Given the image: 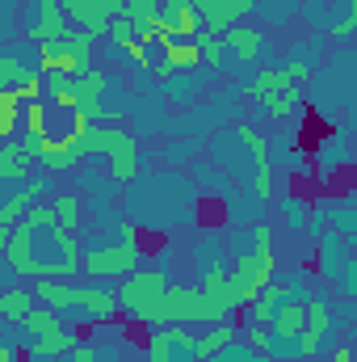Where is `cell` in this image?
<instances>
[{
	"instance_id": "37",
	"label": "cell",
	"mask_w": 357,
	"mask_h": 362,
	"mask_svg": "<svg viewBox=\"0 0 357 362\" xmlns=\"http://www.w3.org/2000/svg\"><path fill=\"white\" fill-rule=\"evenodd\" d=\"M244 337H248V341H244L248 350H257V354H265L269 350V325H253V329H244Z\"/></svg>"
},
{
	"instance_id": "40",
	"label": "cell",
	"mask_w": 357,
	"mask_h": 362,
	"mask_svg": "<svg viewBox=\"0 0 357 362\" xmlns=\"http://www.w3.org/2000/svg\"><path fill=\"white\" fill-rule=\"evenodd\" d=\"M0 282H4V286H13V282H17V274H13V266H8L4 257H0Z\"/></svg>"
},
{
	"instance_id": "2",
	"label": "cell",
	"mask_w": 357,
	"mask_h": 362,
	"mask_svg": "<svg viewBox=\"0 0 357 362\" xmlns=\"http://www.w3.org/2000/svg\"><path fill=\"white\" fill-rule=\"evenodd\" d=\"M169 282H173V274L164 270V266L143 262L139 270H131L126 278H118V291H114L118 312H122V316H131V320H139V325H147Z\"/></svg>"
},
{
	"instance_id": "10",
	"label": "cell",
	"mask_w": 357,
	"mask_h": 362,
	"mask_svg": "<svg viewBox=\"0 0 357 362\" xmlns=\"http://www.w3.org/2000/svg\"><path fill=\"white\" fill-rule=\"evenodd\" d=\"M147 362H193V329L189 325L147 329Z\"/></svg>"
},
{
	"instance_id": "21",
	"label": "cell",
	"mask_w": 357,
	"mask_h": 362,
	"mask_svg": "<svg viewBox=\"0 0 357 362\" xmlns=\"http://www.w3.org/2000/svg\"><path fill=\"white\" fill-rule=\"evenodd\" d=\"M315 245H320V274H324V278H332V274L345 266V257H349V249H345L349 240H345L341 232H332V228H328Z\"/></svg>"
},
{
	"instance_id": "26",
	"label": "cell",
	"mask_w": 357,
	"mask_h": 362,
	"mask_svg": "<svg viewBox=\"0 0 357 362\" xmlns=\"http://www.w3.org/2000/svg\"><path fill=\"white\" fill-rule=\"evenodd\" d=\"M357 30V0H337V17H328L324 34L337 38V42H349Z\"/></svg>"
},
{
	"instance_id": "22",
	"label": "cell",
	"mask_w": 357,
	"mask_h": 362,
	"mask_svg": "<svg viewBox=\"0 0 357 362\" xmlns=\"http://www.w3.org/2000/svg\"><path fill=\"white\" fill-rule=\"evenodd\" d=\"M193 47H198V64H202L206 72H219V68H227V47H223V34L198 30V34H193Z\"/></svg>"
},
{
	"instance_id": "19",
	"label": "cell",
	"mask_w": 357,
	"mask_h": 362,
	"mask_svg": "<svg viewBox=\"0 0 357 362\" xmlns=\"http://www.w3.org/2000/svg\"><path fill=\"white\" fill-rule=\"evenodd\" d=\"M253 4H257V0H219L210 13H202V30H210V34H223L227 25L244 21V17L253 13Z\"/></svg>"
},
{
	"instance_id": "14",
	"label": "cell",
	"mask_w": 357,
	"mask_h": 362,
	"mask_svg": "<svg viewBox=\"0 0 357 362\" xmlns=\"http://www.w3.org/2000/svg\"><path fill=\"white\" fill-rule=\"evenodd\" d=\"M80 341V333H76V325H59V329H51V333H42V337H30L25 341V354H34V358H51V362H59L72 346Z\"/></svg>"
},
{
	"instance_id": "9",
	"label": "cell",
	"mask_w": 357,
	"mask_h": 362,
	"mask_svg": "<svg viewBox=\"0 0 357 362\" xmlns=\"http://www.w3.org/2000/svg\"><path fill=\"white\" fill-rule=\"evenodd\" d=\"M223 47H227V68H253L257 59L269 55L265 30L261 25H244V21L223 30Z\"/></svg>"
},
{
	"instance_id": "17",
	"label": "cell",
	"mask_w": 357,
	"mask_h": 362,
	"mask_svg": "<svg viewBox=\"0 0 357 362\" xmlns=\"http://www.w3.org/2000/svg\"><path fill=\"white\" fill-rule=\"evenodd\" d=\"M261 105V114L265 118H277V122H303V114H307V97L303 89H286V93H269L265 101H257Z\"/></svg>"
},
{
	"instance_id": "16",
	"label": "cell",
	"mask_w": 357,
	"mask_h": 362,
	"mask_svg": "<svg viewBox=\"0 0 357 362\" xmlns=\"http://www.w3.org/2000/svg\"><path fill=\"white\" fill-rule=\"evenodd\" d=\"M311 160L320 169V177H328L341 165H353V148H349V131H332L328 139H320V148H311Z\"/></svg>"
},
{
	"instance_id": "8",
	"label": "cell",
	"mask_w": 357,
	"mask_h": 362,
	"mask_svg": "<svg viewBox=\"0 0 357 362\" xmlns=\"http://www.w3.org/2000/svg\"><path fill=\"white\" fill-rule=\"evenodd\" d=\"M198 299H202L198 286L169 282L164 295H160V303H156V312H152V320H147V329H160V325H198Z\"/></svg>"
},
{
	"instance_id": "42",
	"label": "cell",
	"mask_w": 357,
	"mask_h": 362,
	"mask_svg": "<svg viewBox=\"0 0 357 362\" xmlns=\"http://www.w3.org/2000/svg\"><path fill=\"white\" fill-rule=\"evenodd\" d=\"M332 362H353V350H349V346H337V350H332Z\"/></svg>"
},
{
	"instance_id": "39",
	"label": "cell",
	"mask_w": 357,
	"mask_h": 362,
	"mask_svg": "<svg viewBox=\"0 0 357 362\" xmlns=\"http://www.w3.org/2000/svg\"><path fill=\"white\" fill-rule=\"evenodd\" d=\"M13 34H17V17H4V13H0V47L13 42Z\"/></svg>"
},
{
	"instance_id": "6",
	"label": "cell",
	"mask_w": 357,
	"mask_h": 362,
	"mask_svg": "<svg viewBox=\"0 0 357 362\" xmlns=\"http://www.w3.org/2000/svg\"><path fill=\"white\" fill-rule=\"evenodd\" d=\"M59 8H63L68 25H76L80 34H89L92 42H101L105 30H109V21L122 13V0H59Z\"/></svg>"
},
{
	"instance_id": "5",
	"label": "cell",
	"mask_w": 357,
	"mask_h": 362,
	"mask_svg": "<svg viewBox=\"0 0 357 362\" xmlns=\"http://www.w3.org/2000/svg\"><path fill=\"white\" fill-rule=\"evenodd\" d=\"M17 17H21V38L34 42V47L55 42V38H63L72 30L59 0H25V13H17Z\"/></svg>"
},
{
	"instance_id": "3",
	"label": "cell",
	"mask_w": 357,
	"mask_h": 362,
	"mask_svg": "<svg viewBox=\"0 0 357 362\" xmlns=\"http://www.w3.org/2000/svg\"><path fill=\"white\" fill-rule=\"evenodd\" d=\"M143 262H147L143 240H101V245L80 249V274L101 278V282H118L131 270H139Z\"/></svg>"
},
{
	"instance_id": "36",
	"label": "cell",
	"mask_w": 357,
	"mask_h": 362,
	"mask_svg": "<svg viewBox=\"0 0 357 362\" xmlns=\"http://www.w3.org/2000/svg\"><path fill=\"white\" fill-rule=\"evenodd\" d=\"M59 362H97V341H92V337H80Z\"/></svg>"
},
{
	"instance_id": "29",
	"label": "cell",
	"mask_w": 357,
	"mask_h": 362,
	"mask_svg": "<svg viewBox=\"0 0 357 362\" xmlns=\"http://www.w3.org/2000/svg\"><path fill=\"white\" fill-rule=\"evenodd\" d=\"M273 202H277V215H282V223H286L290 232H303L311 202H307V198H298V194H286V198H273Z\"/></svg>"
},
{
	"instance_id": "23",
	"label": "cell",
	"mask_w": 357,
	"mask_h": 362,
	"mask_svg": "<svg viewBox=\"0 0 357 362\" xmlns=\"http://www.w3.org/2000/svg\"><path fill=\"white\" fill-rule=\"evenodd\" d=\"M30 72V64L21 59V38L0 47V89H17V81Z\"/></svg>"
},
{
	"instance_id": "18",
	"label": "cell",
	"mask_w": 357,
	"mask_h": 362,
	"mask_svg": "<svg viewBox=\"0 0 357 362\" xmlns=\"http://www.w3.org/2000/svg\"><path fill=\"white\" fill-rule=\"evenodd\" d=\"M34 308H38V299H34L30 286H21V282L0 286V320H4V325H21Z\"/></svg>"
},
{
	"instance_id": "11",
	"label": "cell",
	"mask_w": 357,
	"mask_h": 362,
	"mask_svg": "<svg viewBox=\"0 0 357 362\" xmlns=\"http://www.w3.org/2000/svg\"><path fill=\"white\" fill-rule=\"evenodd\" d=\"M206 81H210V72L198 64V68H185V72H169L164 81H160V93H164V101L169 105H193L202 93H206Z\"/></svg>"
},
{
	"instance_id": "30",
	"label": "cell",
	"mask_w": 357,
	"mask_h": 362,
	"mask_svg": "<svg viewBox=\"0 0 357 362\" xmlns=\"http://www.w3.org/2000/svg\"><path fill=\"white\" fill-rule=\"evenodd\" d=\"M320 55H324V42L307 38V42H294V47L286 51V59H282V64H298V68L315 72V68H320Z\"/></svg>"
},
{
	"instance_id": "27",
	"label": "cell",
	"mask_w": 357,
	"mask_h": 362,
	"mask_svg": "<svg viewBox=\"0 0 357 362\" xmlns=\"http://www.w3.org/2000/svg\"><path fill=\"white\" fill-rule=\"evenodd\" d=\"M164 68H173V72H185V68H198V47H193V38H169L164 42V59H160Z\"/></svg>"
},
{
	"instance_id": "38",
	"label": "cell",
	"mask_w": 357,
	"mask_h": 362,
	"mask_svg": "<svg viewBox=\"0 0 357 362\" xmlns=\"http://www.w3.org/2000/svg\"><path fill=\"white\" fill-rule=\"evenodd\" d=\"M122 8L135 13V17H143V21H152L160 13V0H122Z\"/></svg>"
},
{
	"instance_id": "31",
	"label": "cell",
	"mask_w": 357,
	"mask_h": 362,
	"mask_svg": "<svg viewBox=\"0 0 357 362\" xmlns=\"http://www.w3.org/2000/svg\"><path fill=\"white\" fill-rule=\"evenodd\" d=\"M269 139V165H286L290 152H298V127H286L277 135H265Z\"/></svg>"
},
{
	"instance_id": "41",
	"label": "cell",
	"mask_w": 357,
	"mask_h": 362,
	"mask_svg": "<svg viewBox=\"0 0 357 362\" xmlns=\"http://www.w3.org/2000/svg\"><path fill=\"white\" fill-rule=\"evenodd\" d=\"M0 13H4V17H17V13H21V0H0Z\"/></svg>"
},
{
	"instance_id": "7",
	"label": "cell",
	"mask_w": 357,
	"mask_h": 362,
	"mask_svg": "<svg viewBox=\"0 0 357 362\" xmlns=\"http://www.w3.org/2000/svg\"><path fill=\"white\" fill-rule=\"evenodd\" d=\"M114 316H118V299H114V286H105V282L80 286L76 303L63 312L68 325H114Z\"/></svg>"
},
{
	"instance_id": "43",
	"label": "cell",
	"mask_w": 357,
	"mask_h": 362,
	"mask_svg": "<svg viewBox=\"0 0 357 362\" xmlns=\"http://www.w3.org/2000/svg\"><path fill=\"white\" fill-rule=\"evenodd\" d=\"M8 232H13V228H0V253H4V245H8Z\"/></svg>"
},
{
	"instance_id": "34",
	"label": "cell",
	"mask_w": 357,
	"mask_h": 362,
	"mask_svg": "<svg viewBox=\"0 0 357 362\" xmlns=\"http://www.w3.org/2000/svg\"><path fill=\"white\" fill-rule=\"evenodd\" d=\"M214 362H273V358H265V354H257V350H248L240 337L223 350V354H214Z\"/></svg>"
},
{
	"instance_id": "28",
	"label": "cell",
	"mask_w": 357,
	"mask_h": 362,
	"mask_svg": "<svg viewBox=\"0 0 357 362\" xmlns=\"http://www.w3.org/2000/svg\"><path fill=\"white\" fill-rule=\"evenodd\" d=\"M21 131V97L17 89H0V144Z\"/></svg>"
},
{
	"instance_id": "15",
	"label": "cell",
	"mask_w": 357,
	"mask_h": 362,
	"mask_svg": "<svg viewBox=\"0 0 357 362\" xmlns=\"http://www.w3.org/2000/svg\"><path fill=\"white\" fill-rule=\"evenodd\" d=\"M236 337H240V325H231V320L206 325L202 333H193V362H214V354H223Z\"/></svg>"
},
{
	"instance_id": "12",
	"label": "cell",
	"mask_w": 357,
	"mask_h": 362,
	"mask_svg": "<svg viewBox=\"0 0 357 362\" xmlns=\"http://www.w3.org/2000/svg\"><path fill=\"white\" fill-rule=\"evenodd\" d=\"M143 165H147V148H143V139H131L126 148H118V152L105 156V177L114 181L118 189H126L131 181L143 173Z\"/></svg>"
},
{
	"instance_id": "4",
	"label": "cell",
	"mask_w": 357,
	"mask_h": 362,
	"mask_svg": "<svg viewBox=\"0 0 357 362\" xmlns=\"http://www.w3.org/2000/svg\"><path fill=\"white\" fill-rule=\"evenodd\" d=\"M92 47H97V42H92L89 34L68 30L63 38H55V42H42V47H38V68H42V72L76 76V72L92 68Z\"/></svg>"
},
{
	"instance_id": "33",
	"label": "cell",
	"mask_w": 357,
	"mask_h": 362,
	"mask_svg": "<svg viewBox=\"0 0 357 362\" xmlns=\"http://www.w3.org/2000/svg\"><path fill=\"white\" fill-rule=\"evenodd\" d=\"M198 139H189V135H177V139H169L164 148H160V160L164 165H185V160H193L198 156Z\"/></svg>"
},
{
	"instance_id": "25",
	"label": "cell",
	"mask_w": 357,
	"mask_h": 362,
	"mask_svg": "<svg viewBox=\"0 0 357 362\" xmlns=\"http://www.w3.org/2000/svg\"><path fill=\"white\" fill-rule=\"evenodd\" d=\"M59 325H63V316H59V312H51V308H34L21 325H13V333L30 341V337H42V333H51V329H59Z\"/></svg>"
},
{
	"instance_id": "35",
	"label": "cell",
	"mask_w": 357,
	"mask_h": 362,
	"mask_svg": "<svg viewBox=\"0 0 357 362\" xmlns=\"http://www.w3.org/2000/svg\"><path fill=\"white\" fill-rule=\"evenodd\" d=\"M337 291H341V299H357V262L353 257H345V266L337 270Z\"/></svg>"
},
{
	"instance_id": "24",
	"label": "cell",
	"mask_w": 357,
	"mask_h": 362,
	"mask_svg": "<svg viewBox=\"0 0 357 362\" xmlns=\"http://www.w3.org/2000/svg\"><path fill=\"white\" fill-rule=\"evenodd\" d=\"M51 206H55V219H59V228H68V232H80V223H85V198L72 189V194H55L51 198Z\"/></svg>"
},
{
	"instance_id": "32",
	"label": "cell",
	"mask_w": 357,
	"mask_h": 362,
	"mask_svg": "<svg viewBox=\"0 0 357 362\" xmlns=\"http://www.w3.org/2000/svg\"><path fill=\"white\" fill-rule=\"evenodd\" d=\"M253 8L265 17V25H286V21L298 13V0H257Z\"/></svg>"
},
{
	"instance_id": "1",
	"label": "cell",
	"mask_w": 357,
	"mask_h": 362,
	"mask_svg": "<svg viewBox=\"0 0 357 362\" xmlns=\"http://www.w3.org/2000/svg\"><path fill=\"white\" fill-rule=\"evenodd\" d=\"M193 181L185 173H147V177L126 185V211L135 228L169 232L185 219H193Z\"/></svg>"
},
{
	"instance_id": "13",
	"label": "cell",
	"mask_w": 357,
	"mask_h": 362,
	"mask_svg": "<svg viewBox=\"0 0 357 362\" xmlns=\"http://www.w3.org/2000/svg\"><path fill=\"white\" fill-rule=\"evenodd\" d=\"M34 299H38V308H51V312H68L72 303H76V295H80V282H72V278H34Z\"/></svg>"
},
{
	"instance_id": "20",
	"label": "cell",
	"mask_w": 357,
	"mask_h": 362,
	"mask_svg": "<svg viewBox=\"0 0 357 362\" xmlns=\"http://www.w3.org/2000/svg\"><path fill=\"white\" fill-rule=\"evenodd\" d=\"M303 316H307L303 299H286V303L269 316V333H273V337H298V333H303Z\"/></svg>"
}]
</instances>
